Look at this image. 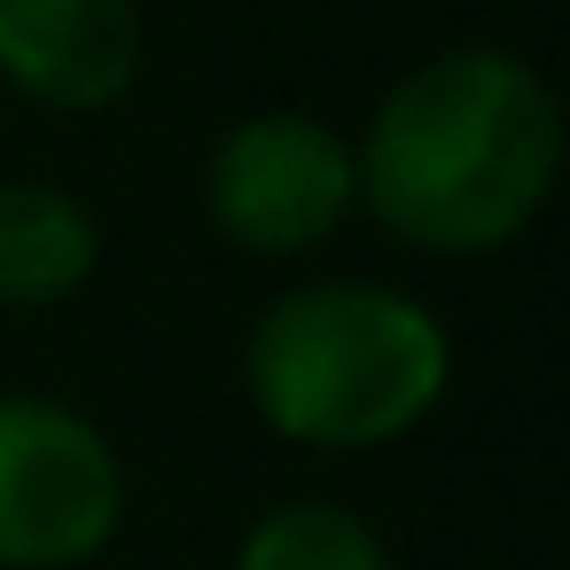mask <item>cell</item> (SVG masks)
I'll return each instance as SVG.
<instances>
[{"mask_svg":"<svg viewBox=\"0 0 570 570\" xmlns=\"http://www.w3.org/2000/svg\"><path fill=\"white\" fill-rule=\"evenodd\" d=\"M562 95L500 40H453L406 63L352 134L360 212L422 258H492L539 227L562 188Z\"/></svg>","mask_w":570,"mask_h":570,"instance_id":"obj_1","label":"cell"},{"mask_svg":"<svg viewBox=\"0 0 570 570\" xmlns=\"http://www.w3.org/2000/svg\"><path fill=\"white\" fill-rule=\"evenodd\" d=\"M453 391V336L430 297L375 274H305L243 336L250 414L305 453L406 445Z\"/></svg>","mask_w":570,"mask_h":570,"instance_id":"obj_2","label":"cell"},{"mask_svg":"<svg viewBox=\"0 0 570 570\" xmlns=\"http://www.w3.org/2000/svg\"><path fill=\"white\" fill-rule=\"evenodd\" d=\"M134 469L118 438L48 391H0V570H87L118 547Z\"/></svg>","mask_w":570,"mask_h":570,"instance_id":"obj_3","label":"cell"},{"mask_svg":"<svg viewBox=\"0 0 570 570\" xmlns=\"http://www.w3.org/2000/svg\"><path fill=\"white\" fill-rule=\"evenodd\" d=\"M204 227L243 258H313L360 219L352 134L321 110H243L196 173Z\"/></svg>","mask_w":570,"mask_h":570,"instance_id":"obj_4","label":"cell"},{"mask_svg":"<svg viewBox=\"0 0 570 570\" xmlns=\"http://www.w3.org/2000/svg\"><path fill=\"white\" fill-rule=\"evenodd\" d=\"M149 71L141 0H0V87L48 118H102Z\"/></svg>","mask_w":570,"mask_h":570,"instance_id":"obj_5","label":"cell"},{"mask_svg":"<svg viewBox=\"0 0 570 570\" xmlns=\"http://www.w3.org/2000/svg\"><path fill=\"white\" fill-rule=\"evenodd\" d=\"M95 274H102V219L79 188L40 173L0 180V305L56 313L87 297Z\"/></svg>","mask_w":570,"mask_h":570,"instance_id":"obj_6","label":"cell"},{"mask_svg":"<svg viewBox=\"0 0 570 570\" xmlns=\"http://www.w3.org/2000/svg\"><path fill=\"white\" fill-rule=\"evenodd\" d=\"M227 570H399V554L352 500L289 492L243 523Z\"/></svg>","mask_w":570,"mask_h":570,"instance_id":"obj_7","label":"cell"}]
</instances>
